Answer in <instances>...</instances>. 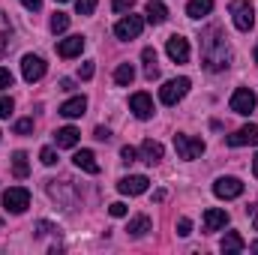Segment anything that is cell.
Masks as SVG:
<instances>
[{
    "label": "cell",
    "mask_w": 258,
    "mask_h": 255,
    "mask_svg": "<svg viewBox=\"0 0 258 255\" xmlns=\"http://www.w3.org/2000/svg\"><path fill=\"white\" fill-rule=\"evenodd\" d=\"M51 30H54V33L69 30V15H66V12H54V15H51Z\"/></svg>",
    "instance_id": "obj_28"
},
{
    "label": "cell",
    "mask_w": 258,
    "mask_h": 255,
    "mask_svg": "<svg viewBox=\"0 0 258 255\" xmlns=\"http://www.w3.org/2000/svg\"><path fill=\"white\" fill-rule=\"evenodd\" d=\"M114 81L120 84V87H129L132 81H135V66L132 63H120L114 69Z\"/></svg>",
    "instance_id": "obj_26"
},
{
    "label": "cell",
    "mask_w": 258,
    "mask_h": 255,
    "mask_svg": "<svg viewBox=\"0 0 258 255\" xmlns=\"http://www.w3.org/2000/svg\"><path fill=\"white\" fill-rule=\"evenodd\" d=\"M252 171H255V177H258V156L252 159Z\"/></svg>",
    "instance_id": "obj_43"
},
{
    "label": "cell",
    "mask_w": 258,
    "mask_h": 255,
    "mask_svg": "<svg viewBox=\"0 0 258 255\" xmlns=\"http://www.w3.org/2000/svg\"><path fill=\"white\" fill-rule=\"evenodd\" d=\"M84 111H87V99H84V96H72V99H66L63 105H60V114L69 117V120H72V117H81Z\"/></svg>",
    "instance_id": "obj_18"
},
{
    "label": "cell",
    "mask_w": 258,
    "mask_h": 255,
    "mask_svg": "<svg viewBox=\"0 0 258 255\" xmlns=\"http://www.w3.org/2000/svg\"><path fill=\"white\" fill-rule=\"evenodd\" d=\"M165 51H168V57L174 60V63H186L189 60V39H183V36H168V42H165Z\"/></svg>",
    "instance_id": "obj_10"
},
{
    "label": "cell",
    "mask_w": 258,
    "mask_h": 255,
    "mask_svg": "<svg viewBox=\"0 0 258 255\" xmlns=\"http://www.w3.org/2000/svg\"><path fill=\"white\" fill-rule=\"evenodd\" d=\"M135 156H138V150H135V147H129V144L120 150V159H123L126 165H129V162H135Z\"/></svg>",
    "instance_id": "obj_37"
},
{
    "label": "cell",
    "mask_w": 258,
    "mask_h": 255,
    "mask_svg": "<svg viewBox=\"0 0 258 255\" xmlns=\"http://www.w3.org/2000/svg\"><path fill=\"white\" fill-rule=\"evenodd\" d=\"M84 51V36H66V39H60V45H57V54L60 57H78Z\"/></svg>",
    "instance_id": "obj_16"
},
{
    "label": "cell",
    "mask_w": 258,
    "mask_h": 255,
    "mask_svg": "<svg viewBox=\"0 0 258 255\" xmlns=\"http://www.w3.org/2000/svg\"><path fill=\"white\" fill-rule=\"evenodd\" d=\"M144 15H147L150 24H165V18H168V6H165L162 0H150L147 9H144Z\"/></svg>",
    "instance_id": "obj_19"
},
{
    "label": "cell",
    "mask_w": 258,
    "mask_h": 255,
    "mask_svg": "<svg viewBox=\"0 0 258 255\" xmlns=\"http://www.w3.org/2000/svg\"><path fill=\"white\" fill-rule=\"evenodd\" d=\"M15 132H18V135H27V132H33V117H21V120L15 123Z\"/></svg>",
    "instance_id": "obj_31"
},
{
    "label": "cell",
    "mask_w": 258,
    "mask_h": 255,
    "mask_svg": "<svg viewBox=\"0 0 258 255\" xmlns=\"http://www.w3.org/2000/svg\"><path fill=\"white\" fill-rule=\"evenodd\" d=\"M252 225H255V231H258V207H255V213H252Z\"/></svg>",
    "instance_id": "obj_42"
},
{
    "label": "cell",
    "mask_w": 258,
    "mask_h": 255,
    "mask_svg": "<svg viewBox=\"0 0 258 255\" xmlns=\"http://www.w3.org/2000/svg\"><path fill=\"white\" fill-rule=\"evenodd\" d=\"M255 63H258V45H255Z\"/></svg>",
    "instance_id": "obj_44"
},
{
    "label": "cell",
    "mask_w": 258,
    "mask_h": 255,
    "mask_svg": "<svg viewBox=\"0 0 258 255\" xmlns=\"http://www.w3.org/2000/svg\"><path fill=\"white\" fill-rule=\"evenodd\" d=\"M129 111H132L138 120H147V117H153V99H150L147 93H132V96H129Z\"/></svg>",
    "instance_id": "obj_12"
},
{
    "label": "cell",
    "mask_w": 258,
    "mask_h": 255,
    "mask_svg": "<svg viewBox=\"0 0 258 255\" xmlns=\"http://www.w3.org/2000/svg\"><path fill=\"white\" fill-rule=\"evenodd\" d=\"M12 108H15L12 96H0V117H9V114H12Z\"/></svg>",
    "instance_id": "obj_32"
},
{
    "label": "cell",
    "mask_w": 258,
    "mask_h": 255,
    "mask_svg": "<svg viewBox=\"0 0 258 255\" xmlns=\"http://www.w3.org/2000/svg\"><path fill=\"white\" fill-rule=\"evenodd\" d=\"M138 153H141V159H144L147 165H156V162L162 159V153H165V150H162V144H159V141H153V138H144Z\"/></svg>",
    "instance_id": "obj_14"
},
{
    "label": "cell",
    "mask_w": 258,
    "mask_h": 255,
    "mask_svg": "<svg viewBox=\"0 0 258 255\" xmlns=\"http://www.w3.org/2000/svg\"><path fill=\"white\" fill-rule=\"evenodd\" d=\"M225 225H228V213L225 210H219V207L204 210V231H219Z\"/></svg>",
    "instance_id": "obj_15"
},
{
    "label": "cell",
    "mask_w": 258,
    "mask_h": 255,
    "mask_svg": "<svg viewBox=\"0 0 258 255\" xmlns=\"http://www.w3.org/2000/svg\"><path fill=\"white\" fill-rule=\"evenodd\" d=\"M3 207L9 213H24L30 207V192L24 189V186H9V189L3 192Z\"/></svg>",
    "instance_id": "obj_5"
},
{
    "label": "cell",
    "mask_w": 258,
    "mask_h": 255,
    "mask_svg": "<svg viewBox=\"0 0 258 255\" xmlns=\"http://www.w3.org/2000/svg\"><path fill=\"white\" fill-rule=\"evenodd\" d=\"M21 75H24V81H27V84L39 81V78L45 75V60H42V57H36V54H24V60H21Z\"/></svg>",
    "instance_id": "obj_8"
},
{
    "label": "cell",
    "mask_w": 258,
    "mask_h": 255,
    "mask_svg": "<svg viewBox=\"0 0 258 255\" xmlns=\"http://www.w3.org/2000/svg\"><path fill=\"white\" fill-rule=\"evenodd\" d=\"M12 81H15V78H12V72H9L6 66H0V90H9V87H12Z\"/></svg>",
    "instance_id": "obj_33"
},
{
    "label": "cell",
    "mask_w": 258,
    "mask_h": 255,
    "mask_svg": "<svg viewBox=\"0 0 258 255\" xmlns=\"http://www.w3.org/2000/svg\"><path fill=\"white\" fill-rule=\"evenodd\" d=\"M225 144L228 147H246V144H252V147H258V126H240L237 132H231L228 138H225Z\"/></svg>",
    "instance_id": "obj_11"
},
{
    "label": "cell",
    "mask_w": 258,
    "mask_h": 255,
    "mask_svg": "<svg viewBox=\"0 0 258 255\" xmlns=\"http://www.w3.org/2000/svg\"><path fill=\"white\" fill-rule=\"evenodd\" d=\"M153 228V222H150V216H135V219H129V225H126V231H129V237H144L147 231Z\"/></svg>",
    "instance_id": "obj_20"
},
{
    "label": "cell",
    "mask_w": 258,
    "mask_h": 255,
    "mask_svg": "<svg viewBox=\"0 0 258 255\" xmlns=\"http://www.w3.org/2000/svg\"><path fill=\"white\" fill-rule=\"evenodd\" d=\"M39 159H42V165H54V162H57V153H54L51 147H42V153H39Z\"/></svg>",
    "instance_id": "obj_34"
},
{
    "label": "cell",
    "mask_w": 258,
    "mask_h": 255,
    "mask_svg": "<svg viewBox=\"0 0 258 255\" xmlns=\"http://www.w3.org/2000/svg\"><path fill=\"white\" fill-rule=\"evenodd\" d=\"M72 87H75V81H72V78H63V81H60V90H72Z\"/></svg>",
    "instance_id": "obj_41"
},
{
    "label": "cell",
    "mask_w": 258,
    "mask_h": 255,
    "mask_svg": "<svg viewBox=\"0 0 258 255\" xmlns=\"http://www.w3.org/2000/svg\"><path fill=\"white\" fill-rule=\"evenodd\" d=\"M201 66L207 72H222L231 66V48H228V36L222 27L210 24L201 33Z\"/></svg>",
    "instance_id": "obj_1"
},
{
    "label": "cell",
    "mask_w": 258,
    "mask_h": 255,
    "mask_svg": "<svg viewBox=\"0 0 258 255\" xmlns=\"http://www.w3.org/2000/svg\"><path fill=\"white\" fill-rule=\"evenodd\" d=\"M72 162H75V168H81V171H87V174H99V162H96L93 150H78V153L72 156Z\"/></svg>",
    "instance_id": "obj_17"
},
{
    "label": "cell",
    "mask_w": 258,
    "mask_h": 255,
    "mask_svg": "<svg viewBox=\"0 0 258 255\" xmlns=\"http://www.w3.org/2000/svg\"><path fill=\"white\" fill-rule=\"evenodd\" d=\"M141 30H144V18L141 15H126V18H120L114 24V36L117 39H135V36H141Z\"/></svg>",
    "instance_id": "obj_6"
},
{
    "label": "cell",
    "mask_w": 258,
    "mask_h": 255,
    "mask_svg": "<svg viewBox=\"0 0 258 255\" xmlns=\"http://www.w3.org/2000/svg\"><path fill=\"white\" fill-rule=\"evenodd\" d=\"M78 138H81V132L75 126H63L54 132V141H57V147H75L78 144Z\"/></svg>",
    "instance_id": "obj_21"
},
{
    "label": "cell",
    "mask_w": 258,
    "mask_h": 255,
    "mask_svg": "<svg viewBox=\"0 0 258 255\" xmlns=\"http://www.w3.org/2000/svg\"><path fill=\"white\" fill-rule=\"evenodd\" d=\"M228 12H231L237 30H243V33L252 30V24H255V12H252V3H249V0H234V3L228 6Z\"/></svg>",
    "instance_id": "obj_3"
},
{
    "label": "cell",
    "mask_w": 258,
    "mask_h": 255,
    "mask_svg": "<svg viewBox=\"0 0 258 255\" xmlns=\"http://www.w3.org/2000/svg\"><path fill=\"white\" fill-rule=\"evenodd\" d=\"M57 3H66V0H57Z\"/></svg>",
    "instance_id": "obj_45"
},
{
    "label": "cell",
    "mask_w": 258,
    "mask_h": 255,
    "mask_svg": "<svg viewBox=\"0 0 258 255\" xmlns=\"http://www.w3.org/2000/svg\"><path fill=\"white\" fill-rule=\"evenodd\" d=\"M21 6L30 9V12H39V9H42V0H21Z\"/></svg>",
    "instance_id": "obj_39"
},
{
    "label": "cell",
    "mask_w": 258,
    "mask_h": 255,
    "mask_svg": "<svg viewBox=\"0 0 258 255\" xmlns=\"http://www.w3.org/2000/svg\"><path fill=\"white\" fill-rule=\"evenodd\" d=\"M147 177L144 174H129V177H120L117 180V189L123 192V195H141V192H147Z\"/></svg>",
    "instance_id": "obj_13"
},
{
    "label": "cell",
    "mask_w": 258,
    "mask_h": 255,
    "mask_svg": "<svg viewBox=\"0 0 258 255\" xmlns=\"http://www.w3.org/2000/svg\"><path fill=\"white\" fill-rule=\"evenodd\" d=\"M213 195H216V198H225V201H231V198L243 195V183H240L237 177H219V180L213 183Z\"/></svg>",
    "instance_id": "obj_9"
},
{
    "label": "cell",
    "mask_w": 258,
    "mask_h": 255,
    "mask_svg": "<svg viewBox=\"0 0 258 255\" xmlns=\"http://www.w3.org/2000/svg\"><path fill=\"white\" fill-rule=\"evenodd\" d=\"M9 39H12V24H9L6 12H0V57H3L6 48H9Z\"/></svg>",
    "instance_id": "obj_27"
},
{
    "label": "cell",
    "mask_w": 258,
    "mask_h": 255,
    "mask_svg": "<svg viewBox=\"0 0 258 255\" xmlns=\"http://www.w3.org/2000/svg\"><path fill=\"white\" fill-rule=\"evenodd\" d=\"M255 102L258 99L249 87H237V90L231 93V111H234V114H252Z\"/></svg>",
    "instance_id": "obj_7"
},
{
    "label": "cell",
    "mask_w": 258,
    "mask_h": 255,
    "mask_svg": "<svg viewBox=\"0 0 258 255\" xmlns=\"http://www.w3.org/2000/svg\"><path fill=\"white\" fill-rule=\"evenodd\" d=\"M174 150H177L180 159H198V156L204 153V141H201V138H192V135L177 132V135H174Z\"/></svg>",
    "instance_id": "obj_4"
},
{
    "label": "cell",
    "mask_w": 258,
    "mask_h": 255,
    "mask_svg": "<svg viewBox=\"0 0 258 255\" xmlns=\"http://www.w3.org/2000/svg\"><path fill=\"white\" fill-rule=\"evenodd\" d=\"M186 93H189V78H171V81H165V84L159 87L162 105H177Z\"/></svg>",
    "instance_id": "obj_2"
},
{
    "label": "cell",
    "mask_w": 258,
    "mask_h": 255,
    "mask_svg": "<svg viewBox=\"0 0 258 255\" xmlns=\"http://www.w3.org/2000/svg\"><path fill=\"white\" fill-rule=\"evenodd\" d=\"M135 6V0H111V9L114 12H129Z\"/></svg>",
    "instance_id": "obj_35"
},
{
    "label": "cell",
    "mask_w": 258,
    "mask_h": 255,
    "mask_svg": "<svg viewBox=\"0 0 258 255\" xmlns=\"http://www.w3.org/2000/svg\"><path fill=\"white\" fill-rule=\"evenodd\" d=\"M210 9H213V0H189L186 3L189 18H204V15H210Z\"/></svg>",
    "instance_id": "obj_24"
},
{
    "label": "cell",
    "mask_w": 258,
    "mask_h": 255,
    "mask_svg": "<svg viewBox=\"0 0 258 255\" xmlns=\"http://www.w3.org/2000/svg\"><path fill=\"white\" fill-rule=\"evenodd\" d=\"M108 213H111L114 219H123V216H126V213H129V207H126V204H123V201H114V204L108 207Z\"/></svg>",
    "instance_id": "obj_30"
},
{
    "label": "cell",
    "mask_w": 258,
    "mask_h": 255,
    "mask_svg": "<svg viewBox=\"0 0 258 255\" xmlns=\"http://www.w3.org/2000/svg\"><path fill=\"white\" fill-rule=\"evenodd\" d=\"M12 174H15L18 180H24V177L30 174V162H27V153H24V150H18V153L12 156Z\"/></svg>",
    "instance_id": "obj_23"
},
{
    "label": "cell",
    "mask_w": 258,
    "mask_h": 255,
    "mask_svg": "<svg viewBox=\"0 0 258 255\" xmlns=\"http://www.w3.org/2000/svg\"><path fill=\"white\" fill-rule=\"evenodd\" d=\"M177 234H180V237H189V234H192V222H189L186 216L177 222Z\"/></svg>",
    "instance_id": "obj_36"
},
{
    "label": "cell",
    "mask_w": 258,
    "mask_h": 255,
    "mask_svg": "<svg viewBox=\"0 0 258 255\" xmlns=\"http://www.w3.org/2000/svg\"><path fill=\"white\" fill-rule=\"evenodd\" d=\"M93 72H96V66H93V60H87V63L81 66V72H78V75H81L84 81H90V78H93Z\"/></svg>",
    "instance_id": "obj_38"
},
{
    "label": "cell",
    "mask_w": 258,
    "mask_h": 255,
    "mask_svg": "<svg viewBox=\"0 0 258 255\" xmlns=\"http://www.w3.org/2000/svg\"><path fill=\"white\" fill-rule=\"evenodd\" d=\"M243 249H246V243H243V237H240L237 231H228V234L222 237V252H225V255L243 252Z\"/></svg>",
    "instance_id": "obj_22"
},
{
    "label": "cell",
    "mask_w": 258,
    "mask_h": 255,
    "mask_svg": "<svg viewBox=\"0 0 258 255\" xmlns=\"http://www.w3.org/2000/svg\"><path fill=\"white\" fill-rule=\"evenodd\" d=\"M96 9V0H75V12L78 15H93Z\"/></svg>",
    "instance_id": "obj_29"
},
{
    "label": "cell",
    "mask_w": 258,
    "mask_h": 255,
    "mask_svg": "<svg viewBox=\"0 0 258 255\" xmlns=\"http://www.w3.org/2000/svg\"><path fill=\"white\" fill-rule=\"evenodd\" d=\"M141 57H144V75H147V81L159 78V66H156V51H153V48H144V51H141Z\"/></svg>",
    "instance_id": "obj_25"
},
{
    "label": "cell",
    "mask_w": 258,
    "mask_h": 255,
    "mask_svg": "<svg viewBox=\"0 0 258 255\" xmlns=\"http://www.w3.org/2000/svg\"><path fill=\"white\" fill-rule=\"evenodd\" d=\"M93 138H99V141H108V138H111V132H108L105 126H96V132H93Z\"/></svg>",
    "instance_id": "obj_40"
}]
</instances>
